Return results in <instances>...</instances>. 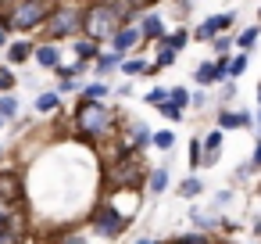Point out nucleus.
Instances as JSON below:
<instances>
[{"instance_id":"8fccbe9b","label":"nucleus","mask_w":261,"mask_h":244,"mask_svg":"<svg viewBox=\"0 0 261 244\" xmlns=\"http://www.w3.org/2000/svg\"><path fill=\"white\" fill-rule=\"evenodd\" d=\"M257 197H261V183H257Z\"/></svg>"},{"instance_id":"4c0bfd02","label":"nucleus","mask_w":261,"mask_h":244,"mask_svg":"<svg viewBox=\"0 0 261 244\" xmlns=\"http://www.w3.org/2000/svg\"><path fill=\"white\" fill-rule=\"evenodd\" d=\"M250 169L261 172V137H257V144H254V151H250Z\"/></svg>"},{"instance_id":"ddd939ff","label":"nucleus","mask_w":261,"mask_h":244,"mask_svg":"<svg viewBox=\"0 0 261 244\" xmlns=\"http://www.w3.org/2000/svg\"><path fill=\"white\" fill-rule=\"evenodd\" d=\"M154 144V129L147 126V122H133L129 126V137H125V147H133V151H147Z\"/></svg>"},{"instance_id":"37998d69","label":"nucleus","mask_w":261,"mask_h":244,"mask_svg":"<svg viewBox=\"0 0 261 244\" xmlns=\"http://www.w3.org/2000/svg\"><path fill=\"white\" fill-rule=\"evenodd\" d=\"M136 4H140V11H143V8H154L158 0H136Z\"/></svg>"},{"instance_id":"412c9836","label":"nucleus","mask_w":261,"mask_h":244,"mask_svg":"<svg viewBox=\"0 0 261 244\" xmlns=\"http://www.w3.org/2000/svg\"><path fill=\"white\" fill-rule=\"evenodd\" d=\"M36 112H40V115L61 112V94H58V90H47V94H40V97H36Z\"/></svg>"},{"instance_id":"4be33fe9","label":"nucleus","mask_w":261,"mask_h":244,"mask_svg":"<svg viewBox=\"0 0 261 244\" xmlns=\"http://www.w3.org/2000/svg\"><path fill=\"white\" fill-rule=\"evenodd\" d=\"M50 244H90V240H86V233H79V230L68 226V230H58V233L50 237Z\"/></svg>"},{"instance_id":"393cba45","label":"nucleus","mask_w":261,"mask_h":244,"mask_svg":"<svg viewBox=\"0 0 261 244\" xmlns=\"http://www.w3.org/2000/svg\"><path fill=\"white\" fill-rule=\"evenodd\" d=\"M0 119H4V122L18 119V101H15L11 94H0Z\"/></svg>"},{"instance_id":"423d86ee","label":"nucleus","mask_w":261,"mask_h":244,"mask_svg":"<svg viewBox=\"0 0 261 244\" xmlns=\"http://www.w3.org/2000/svg\"><path fill=\"white\" fill-rule=\"evenodd\" d=\"M47 36L58 43V40H68L75 33H83V8H72V4H58L47 18Z\"/></svg>"},{"instance_id":"e433bc0d","label":"nucleus","mask_w":261,"mask_h":244,"mask_svg":"<svg viewBox=\"0 0 261 244\" xmlns=\"http://www.w3.org/2000/svg\"><path fill=\"white\" fill-rule=\"evenodd\" d=\"M165 97H168V90H165V86H154V90H150V94H147V97H143V101H147V104H154V108H158V104H161V101H165Z\"/></svg>"},{"instance_id":"5701e85b","label":"nucleus","mask_w":261,"mask_h":244,"mask_svg":"<svg viewBox=\"0 0 261 244\" xmlns=\"http://www.w3.org/2000/svg\"><path fill=\"white\" fill-rule=\"evenodd\" d=\"M257 36H261V26H250V29H243V33L236 36V47H240V51L247 54V51H250V47L257 43Z\"/></svg>"},{"instance_id":"2f4dec72","label":"nucleus","mask_w":261,"mask_h":244,"mask_svg":"<svg viewBox=\"0 0 261 244\" xmlns=\"http://www.w3.org/2000/svg\"><path fill=\"white\" fill-rule=\"evenodd\" d=\"M247 72V54L240 51L236 58H229V79H236V76H243Z\"/></svg>"},{"instance_id":"2eb2a0df","label":"nucleus","mask_w":261,"mask_h":244,"mask_svg":"<svg viewBox=\"0 0 261 244\" xmlns=\"http://www.w3.org/2000/svg\"><path fill=\"white\" fill-rule=\"evenodd\" d=\"M33 58H36V65H40V69H58V65H61V47H58L54 40H47V43H36Z\"/></svg>"},{"instance_id":"cd10ccee","label":"nucleus","mask_w":261,"mask_h":244,"mask_svg":"<svg viewBox=\"0 0 261 244\" xmlns=\"http://www.w3.org/2000/svg\"><path fill=\"white\" fill-rule=\"evenodd\" d=\"M158 112H161V115H165L168 122H182V108H179V104H172L168 97H165V101L158 104Z\"/></svg>"},{"instance_id":"bb28decb","label":"nucleus","mask_w":261,"mask_h":244,"mask_svg":"<svg viewBox=\"0 0 261 244\" xmlns=\"http://www.w3.org/2000/svg\"><path fill=\"white\" fill-rule=\"evenodd\" d=\"M122 72L125 76H140V72H158V69L147 65V61H140V58H133V61H122Z\"/></svg>"},{"instance_id":"603ef678","label":"nucleus","mask_w":261,"mask_h":244,"mask_svg":"<svg viewBox=\"0 0 261 244\" xmlns=\"http://www.w3.org/2000/svg\"><path fill=\"white\" fill-rule=\"evenodd\" d=\"M0 126H4V119H0Z\"/></svg>"},{"instance_id":"473e14b6","label":"nucleus","mask_w":261,"mask_h":244,"mask_svg":"<svg viewBox=\"0 0 261 244\" xmlns=\"http://www.w3.org/2000/svg\"><path fill=\"white\" fill-rule=\"evenodd\" d=\"M83 97L104 101V97H108V83H90V86H83Z\"/></svg>"},{"instance_id":"39448f33","label":"nucleus","mask_w":261,"mask_h":244,"mask_svg":"<svg viewBox=\"0 0 261 244\" xmlns=\"http://www.w3.org/2000/svg\"><path fill=\"white\" fill-rule=\"evenodd\" d=\"M111 162H115V165H111V180H115V187H140V183L147 180V165L140 162V154H136L133 147L122 144V151H118Z\"/></svg>"},{"instance_id":"dca6fc26","label":"nucleus","mask_w":261,"mask_h":244,"mask_svg":"<svg viewBox=\"0 0 261 244\" xmlns=\"http://www.w3.org/2000/svg\"><path fill=\"white\" fill-rule=\"evenodd\" d=\"M33 51H36V43L15 40V43H8V61H11V65H25V61L33 58Z\"/></svg>"},{"instance_id":"20e7f679","label":"nucleus","mask_w":261,"mask_h":244,"mask_svg":"<svg viewBox=\"0 0 261 244\" xmlns=\"http://www.w3.org/2000/svg\"><path fill=\"white\" fill-rule=\"evenodd\" d=\"M83 33L90 40H111L118 33V15L111 0H93L83 8Z\"/></svg>"},{"instance_id":"4468645a","label":"nucleus","mask_w":261,"mask_h":244,"mask_svg":"<svg viewBox=\"0 0 261 244\" xmlns=\"http://www.w3.org/2000/svg\"><path fill=\"white\" fill-rule=\"evenodd\" d=\"M136 43H140V29L136 26H118V33L111 36V51H118V54H129Z\"/></svg>"},{"instance_id":"f257e3e1","label":"nucleus","mask_w":261,"mask_h":244,"mask_svg":"<svg viewBox=\"0 0 261 244\" xmlns=\"http://www.w3.org/2000/svg\"><path fill=\"white\" fill-rule=\"evenodd\" d=\"M75 133L90 144H104L111 137H118V112L104 101H93V97H79V108H75Z\"/></svg>"},{"instance_id":"a18cd8bd","label":"nucleus","mask_w":261,"mask_h":244,"mask_svg":"<svg viewBox=\"0 0 261 244\" xmlns=\"http://www.w3.org/2000/svg\"><path fill=\"white\" fill-rule=\"evenodd\" d=\"M250 230H254V237H261V219H254V226H250Z\"/></svg>"},{"instance_id":"6ab92c4d","label":"nucleus","mask_w":261,"mask_h":244,"mask_svg":"<svg viewBox=\"0 0 261 244\" xmlns=\"http://www.w3.org/2000/svg\"><path fill=\"white\" fill-rule=\"evenodd\" d=\"M75 58H79V61H97V58H100V40L83 36V40L75 43Z\"/></svg>"},{"instance_id":"0eeeda50","label":"nucleus","mask_w":261,"mask_h":244,"mask_svg":"<svg viewBox=\"0 0 261 244\" xmlns=\"http://www.w3.org/2000/svg\"><path fill=\"white\" fill-rule=\"evenodd\" d=\"M0 230H4V233H15V237H25V233H29L25 197H22V201H4V197H0Z\"/></svg>"},{"instance_id":"a19ab883","label":"nucleus","mask_w":261,"mask_h":244,"mask_svg":"<svg viewBox=\"0 0 261 244\" xmlns=\"http://www.w3.org/2000/svg\"><path fill=\"white\" fill-rule=\"evenodd\" d=\"M229 201H232V190H222V194L215 197V205H218V208H222V205H229Z\"/></svg>"},{"instance_id":"ea45409f","label":"nucleus","mask_w":261,"mask_h":244,"mask_svg":"<svg viewBox=\"0 0 261 244\" xmlns=\"http://www.w3.org/2000/svg\"><path fill=\"white\" fill-rule=\"evenodd\" d=\"M190 104H193V108L200 112V108L207 104V94H204V90H197V94H190Z\"/></svg>"},{"instance_id":"a878e982","label":"nucleus","mask_w":261,"mask_h":244,"mask_svg":"<svg viewBox=\"0 0 261 244\" xmlns=\"http://www.w3.org/2000/svg\"><path fill=\"white\" fill-rule=\"evenodd\" d=\"M211 43H215V54H218V58H229V54H232V47H236V40H232V36H222V33H218Z\"/></svg>"},{"instance_id":"1a4fd4ad","label":"nucleus","mask_w":261,"mask_h":244,"mask_svg":"<svg viewBox=\"0 0 261 244\" xmlns=\"http://www.w3.org/2000/svg\"><path fill=\"white\" fill-rule=\"evenodd\" d=\"M222 140H225V129H207V133L200 137V165H215V162H218Z\"/></svg>"},{"instance_id":"9b49d317","label":"nucleus","mask_w":261,"mask_h":244,"mask_svg":"<svg viewBox=\"0 0 261 244\" xmlns=\"http://www.w3.org/2000/svg\"><path fill=\"white\" fill-rule=\"evenodd\" d=\"M218 129H250L254 115L250 112H232V108H218Z\"/></svg>"},{"instance_id":"f3484780","label":"nucleus","mask_w":261,"mask_h":244,"mask_svg":"<svg viewBox=\"0 0 261 244\" xmlns=\"http://www.w3.org/2000/svg\"><path fill=\"white\" fill-rule=\"evenodd\" d=\"M122 61H125V54H118V51H108V54H100V58L93 61V72H97V76H108V72L122 69Z\"/></svg>"},{"instance_id":"49530a36","label":"nucleus","mask_w":261,"mask_h":244,"mask_svg":"<svg viewBox=\"0 0 261 244\" xmlns=\"http://www.w3.org/2000/svg\"><path fill=\"white\" fill-rule=\"evenodd\" d=\"M254 126H257V137H261V108H257V119H254Z\"/></svg>"},{"instance_id":"f704fd0d","label":"nucleus","mask_w":261,"mask_h":244,"mask_svg":"<svg viewBox=\"0 0 261 244\" xmlns=\"http://www.w3.org/2000/svg\"><path fill=\"white\" fill-rule=\"evenodd\" d=\"M18 83V76L11 69H0V94H11V86Z\"/></svg>"},{"instance_id":"3c124183","label":"nucleus","mask_w":261,"mask_h":244,"mask_svg":"<svg viewBox=\"0 0 261 244\" xmlns=\"http://www.w3.org/2000/svg\"><path fill=\"white\" fill-rule=\"evenodd\" d=\"M257 18H261V8H257Z\"/></svg>"},{"instance_id":"9d476101","label":"nucleus","mask_w":261,"mask_h":244,"mask_svg":"<svg viewBox=\"0 0 261 244\" xmlns=\"http://www.w3.org/2000/svg\"><path fill=\"white\" fill-rule=\"evenodd\" d=\"M0 197H4V201H22V197H25L22 172H11V169L0 172Z\"/></svg>"},{"instance_id":"c85d7f7f","label":"nucleus","mask_w":261,"mask_h":244,"mask_svg":"<svg viewBox=\"0 0 261 244\" xmlns=\"http://www.w3.org/2000/svg\"><path fill=\"white\" fill-rule=\"evenodd\" d=\"M154 147H158V151H172V147H175V133H172V129H158V133H154Z\"/></svg>"},{"instance_id":"7c9ffc66","label":"nucleus","mask_w":261,"mask_h":244,"mask_svg":"<svg viewBox=\"0 0 261 244\" xmlns=\"http://www.w3.org/2000/svg\"><path fill=\"white\" fill-rule=\"evenodd\" d=\"M165 43H168L172 51H182V47L190 43V29H175L172 36H165Z\"/></svg>"},{"instance_id":"864d4df0","label":"nucleus","mask_w":261,"mask_h":244,"mask_svg":"<svg viewBox=\"0 0 261 244\" xmlns=\"http://www.w3.org/2000/svg\"><path fill=\"white\" fill-rule=\"evenodd\" d=\"M257 244H261V240H257Z\"/></svg>"},{"instance_id":"79ce46f5","label":"nucleus","mask_w":261,"mask_h":244,"mask_svg":"<svg viewBox=\"0 0 261 244\" xmlns=\"http://www.w3.org/2000/svg\"><path fill=\"white\" fill-rule=\"evenodd\" d=\"M18 244H43V240H36V237H29V233H25V237H22Z\"/></svg>"},{"instance_id":"b1692460","label":"nucleus","mask_w":261,"mask_h":244,"mask_svg":"<svg viewBox=\"0 0 261 244\" xmlns=\"http://www.w3.org/2000/svg\"><path fill=\"white\" fill-rule=\"evenodd\" d=\"M175 58H179V51H172V47L161 40V47H158V58H154V69H168V65H175Z\"/></svg>"},{"instance_id":"72a5a7b5","label":"nucleus","mask_w":261,"mask_h":244,"mask_svg":"<svg viewBox=\"0 0 261 244\" xmlns=\"http://www.w3.org/2000/svg\"><path fill=\"white\" fill-rule=\"evenodd\" d=\"M168 101L179 104V108H186V104H190V90H186V86H172V90H168Z\"/></svg>"},{"instance_id":"de8ad7c7","label":"nucleus","mask_w":261,"mask_h":244,"mask_svg":"<svg viewBox=\"0 0 261 244\" xmlns=\"http://www.w3.org/2000/svg\"><path fill=\"white\" fill-rule=\"evenodd\" d=\"M257 108H261V83H257Z\"/></svg>"},{"instance_id":"c9c22d12","label":"nucleus","mask_w":261,"mask_h":244,"mask_svg":"<svg viewBox=\"0 0 261 244\" xmlns=\"http://www.w3.org/2000/svg\"><path fill=\"white\" fill-rule=\"evenodd\" d=\"M190 169H200V137H193L190 140V162H186Z\"/></svg>"},{"instance_id":"f8f14e48","label":"nucleus","mask_w":261,"mask_h":244,"mask_svg":"<svg viewBox=\"0 0 261 244\" xmlns=\"http://www.w3.org/2000/svg\"><path fill=\"white\" fill-rule=\"evenodd\" d=\"M136 29H140V40H154V43L165 40V22H161V15H154V11H147V15L136 22Z\"/></svg>"},{"instance_id":"f03ea898","label":"nucleus","mask_w":261,"mask_h":244,"mask_svg":"<svg viewBox=\"0 0 261 244\" xmlns=\"http://www.w3.org/2000/svg\"><path fill=\"white\" fill-rule=\"evenodd\" d=\"M61 4V0H11L8 4V18H11V29L18 33H36L47 26L50 11Z\"/></svg>"},{"instance_id":"aec40b11","label":"nucleus","mask_w":261,"mask_h":244,"mask_svg":"<svg viewBox=\"0 0 261 244\" xmlns=\"http://www.w3.org/2000/svg\"><path fill=\"white\" fill-rule=\"evenodd\" d=\"M175 194H179L182 201H193V197H200V194H204V180H200V176H186V180L179 183V190H175Z\"/></svg>"},{"instance_id":"09e8293b","label":"nucleus","mask_w":261,"mask_h":244,"mask_svg":"<svg viewBox=\"0 0 261 244\" xmlns=\"http://www.w3.org/2000/svg\"><path fill=\"white\" fill-rule=\"evenodd\" d=\"M0 162H4V147H0Z\"/></svg>"},{"instance_id":"a211bd4d","label":"nucleus","mask_w":261,"mask_h":244,"mask_svg":"<svg viewBox=\"0 0 261 244\" xmlns=\"http://www.w3.org/2000/svg\"><path fill=\"white\" fill-rule=\"evenodd\" d=\"M147 190H150V194H165V190H168V169H165V165L147 169Z\"/></svg>"},{"instance_id":"c756f323","label":"nucleus","mask_w":261,"mask_h":244,"mask_svg":"<svg viewBox=\"0 0 261 244\" xmlns=\"http://www.w3.org/2000/svg\"><path fill=\"white\" fill-rule=\"evenodd\" d=\"M190 223H193V230H200V233H211V230L218 226V219H207V215H200V212H190Z\"/></svg>"},{"instance_id":"6e6552de","label":"nucleus","mask_w":261,"mask_h":244,"mask_svg":"<svg viewBox=\"0 0 261 244\" xmlns=\"http://www.w3.org/2000/svg\"><path fill=\"white\" fill-rule=\"evenodd\" d=\"M232 22H236V11H218V15H211V18H204L190 36L193 40H215L218 33H225V29H232Z\"/></svg>"},{"instance_id":"7ed1b4c3","label":"nucleus","mask_w":261,"mask_h":244,"mask_svg":"<svg viewBox=\"0 0 261 244\" xmlns=\"http://www.w3.org/2000/svg\"><path fill=\"white\" fill-rule=\"evenodd\" d=\"M133 223H136V219H129V215H125L111 197H108V201H100V205L90 212V230H93L97 237H104V240H118Z\"/></svg>"},{"instance_id":"c03bdc74","label":"nucleus","mask_w":261,"mask_h":244,"mask_svg":"<svg viewBox=\"0 0 261 244\" xmlns=\"http://www.w3.org/2000/svg\"><path fill=\"white\" fill-rule=\"evenodd\" d=\"M11 40H8V29H0V47H8Z\"/></svg>"},{"instance_id":"58836bf2","label":"nucleus","mask_w":261,"mask_h":244,"mask_svg":"<svg viewBox=\"0 0 261 244\" xmlns=\"http://www.w3.org/2000/svg\"><path fill=\"white\" fill-rule=\"evenodd\" d=\"M232 97H236V83H232V79H225V86H222V101L229 104Z\"/></svg>"}]
</instances>
